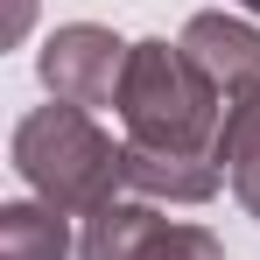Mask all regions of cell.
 Wrapping results in <instances>:
<instances>
[{
    "instance_id": "52a82bcc",
    "label": "cell",
    "mask_w": 260,
    "mask_h": 260,
    "mask_svg": "<svg viewBox=\"0 0 260 260\" xmlns=\"http://www.w3.org/2000/svg\"><path fill=\"white\" fill-rule=\"evenodd\" d=\"M71 211H56L43 197H21V204H0V260H71Z\"/></svg>"
},
{
    "instance_id": "7c38bea8",
    "label": "cell",
    "mask_w": 260,
    "mask_h": 260,
    "mask_svg": "<svg viewBox=\"0 0 260 260\" xmlns=\"http://www.w3.org/2000/svg\"><path fill=\"white\" fill-rule=\"evenodd\" d=\"M239 7H246V14H260V0H239Z\"/></svg>"
},
{
    "instance_id": "277c9868",
    "label": "cell",
    "mask_w": 260,
    "mask_h": 260,
    "mask_svg": "<svg viewBox=\"0 0 260 260\" xmlns=\"http://www.w3.org/2000/svg\"><path fill=\"white\" fill-rule=\"evenodd\" d=\"M183 56L211 78L218 91H239V85H260V28L239 21V14H190L183 21Z\"/></svg>"
},
{
    "instance_id": "8992f818",
    "label": "cell",
    "mask_w": 260,
    "mask_h": 260,
    "mask_svg": "<svg viewBox=\"0 0 260 260\" xmlns=\"http://www.w3.org/2000/svg\"><path fill=\"white\" fill-rule=\"evenodd\" d=\"M162 225H169V218L155 211L148 197H113V204L85 211L78 260H141V253H148V239H155Z\"/></svg>"
},
{
    "instance_id": "6da1fadb",
    "label": "cell",
    "mask_w": 260,
    "mask_h": 260,
    "mask_svg": "<svg viewBox=\"0 0 260 260\" xmlns=\"http://www.w3.org/2000/svg\"><path fill=\"white\" fill-rule=\"evenodd\" d=\"M14 169L43 204H56L71 218L127 197V148H113V134L85 106H63V99L36 106L14 127Z\"/></svg>"
},
{
    "instance_id": "8fae6325",
    "label": "cell",
    "mask_w": 260,
    "mask_h": 260,
    "mask_svg": "<svg viewBox=\"0 0 260 260\" xmlns=\"http://www.w3.org/2000/svg\"><path fill=\"white\" fill-rule=\"evenodd\" d=\"M28 14H36V0H7V43H21V28H28Z\"/></svg>"
},
{
    "instance_id": "3957f363",
    "label": "cell",
    "mask_w": 260,
    "mask_h": 260,
    "mask_svg": "<svg viewBox=\"0 0 260 260\" xmlns=\"http://www.w3.org/2000/svg\"><path fill=\"white\" fill-rule=\"evenodd\" d=\"M127 56H134V43H120L113 28H99V21H63V28L43 43L36 71H43L49 99L85 106V113H91V106H120Z\"/></svg>"
},
{
    "instance_id": "5b68a950",
    "label": "cell",
    "mask_w": 260,
    "mask_h": 260,
    "mask_svg": "<svg viewBox=\"0 0 260 260\" xmlns=\"http://www.w3.org/2000/svg\"><path fill=\"white\" fill-rule=\"evenodd\" d=\"M120 148H127V197H148V204H204L225 183L211 155H162V148H134V141Z\"/></svg>"
},
{
    "instance_id": "ba28073f",
    "label": "cell",
    "mask_w": 260,
    "mask_h": 260,
    "mask_svg": "<svg viewBox=\"0 0 260 260\" xmlns=\"http://www.w3.org/2000/svg\"><path fill=\"white\" fill-rule=\"evenodd\" d=\"M260 148V85H239L225 91V106H218V134H211V162L225 176L239 169L246 155Z\"/></svg>"
},
{
    "instance_id": "30bf717a",
    "label": "cell",
    "mask_w": 260,
    "mask_h": 260,
    "mask_svg": "<svg viewBox=\"0 0 260 260\" xmlns=\"http://www.w3.org/2000/svg\"><path fill=\"white\" fill-rule=\"evenodd\" d=\"M232 197L246 204V218H260V148L239 162V169H232Z\"/></svg>"
},
{
    "instance_id": "7a4b0ae2",
    "label": "cell",
    "mask_w": 260,
    "mask_h": 260,
    "mask_svg": "<svg viewBox=\"0 0 260 260\" xmlns=\"http://www.w3.org/2000/svg\"><path fill=\"white\" fill-rule=\"evenodd\" d=\"M218 106L225 91L183 56V43H134L127 78H120V127L134 148H162V155H211Z\"/></svg>"
},
{
    "instance_id": "9c48e42d",
    "label": "cell",
    "mask_w": 260,
    "mask_h": 260,
    "mask_svg": "<svg viewBox=\"0 0 260 260\" xmlns=\"http://www.w3.org/2000/svg\"><path fill=\"white\" fill-rule=\"evenodd\" d=\"M141 260H225V246H218L204 225H162Z\"/></svg>"
}]
</instances>
